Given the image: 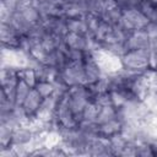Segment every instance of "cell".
Segmentation results:
<instances>
[{"label":"cell","mask_w":157,"mask_h":157,"mask_svg":"<svg viewBox=\"0 0 157 157\" xmlns=\"http://www.w3.org/2000/svg\"><path fill=\"white\" fill-rule=\"evenodd\" d=\"M64 42L69 49H80L86 52L87 50V34H80L75 32H67L64 37Z\"/></svg>","instance_id":"12"},{"label":"cell","mask_w":157,"mask_h":157,"mask_svg":"<svg viewBox=\"0 0 157 157\" xmlns=\"http://www.w3.org/2000/svg\"><path fill=\"white\" fill-rule=\"evenodd\" d=\"M98 112H99V105L91 101L86 108L83 109V113H82V117H81V121H86V123H96L97 121V115H98ZM97 124V123H96Z\"/></svg>","instance_id":"18"},{"label":"cell","mask_w":157,"mask_h":157,"mask_svg":"<svg viewBox=\"0 0 157 157\" xmlns=\"http://www.w3.org/2000/svg\"><path fill=\"white\" fill-rule=\"evenodd\" d=\"M42 101H43V97L37 92L36 88H32L31 92L28 93V96L26 97L25 102L22 103V108L29 119L36 117V114L42 104Z\"/></svg>","instance_id":"9"},{"label":"cell","mask_w":157,"mask_h":157,"mask_svg":"<svg viewBox=\"0 0 157 157\" xmlns=\"http://www.w3.org/2000/svg\"><path fill=\"white\" fill-rule=\"evenodd\" d=\"M123 126H124V123L121 120L120 117L118 118H114L109 121H105L103 124H99L98 125V135L101 136H104V137H110L118 132H121L123 130Z\"/></svg>","instance_id":"11"},{"label":"cell","mask_w":157,"mask_h":157,"mask_svg":"<svg viewBox=\"0 0 157 157\" xmlns=\"http://www.w3.org/2000/svg\"><path fill=\"white\" fill-rule=\"evenodd\" d=\"M151 55H152V53L150 49L126 50L120 56L123 69L136 71V72H142L150 67Z\"/></svg>","instance_id":"1"},{"label":"cell","mask_w":157,"mask_h":157,"mask_svg":"<svg viewBox=\"0 0 157 157\" xmlns=\"http://www.w3.org/2000/svg\"><path fill=\"white\" fill-rule=\"evenodd\" d=\"M91 54L96 59L99 69L102 70V74H114L123 69L120 56L108 52L103 47L98 48L97 50H94Z\"/></svg>","instance_id":"4"},{"label":"cell","mask_w":157,"mask_h":157,"mask_svg":"<svg viewBox=\"0 0 157 157\" xmlns=\"http://www.w3.org/2000/svg\"><path fill=\"white\" fill-rule=\"evenodd\" d=\"M150 67L157 70V53H152V55H151V63H150Z\"/></svg>","instance_id":"23"},{"label":"cell","mask_w":157,"mask_h":157,"mask_svg":"<svg viewBox=\"0 0 157 157\" xmlns=\"http://www.w3.org/2000/svg\"><path fill=\"white\" fill-rule=\"evenodd\" d=\"M144 31L147 33V36L150 37V39H151V38H156V37H157V22L150 21V22L145 26Z\"/></svg>","instance_id":"21"},{"label":"cell","mask_w":157,"mask_h":157,"mask_svg":"<svg viewBox=\"0 0 157 157\" xmlns=\"http://www.w3.org/2000/svg\"><path fill=\"white\" fill-rule=\"evenodd\" d=\"M33 88H36L37 92L43 98L52 97L55 93V83L49 80H38V82L36 83V86Z\"/></svg>","instance_id":"19"},{"label":"cell","mask_w":157,"mask_h":157,"mask_svg":"<svg viewBox=\"0 0 157 157\" xmlns=\"http://www.w3.org/2000/svg\"><path fill=\"white\" fill-rule=\"evenodd\" d=\"M18 77L25 81L28 86H31L32 88L36 86V83L38 82V74H37V70L34 67H31V66H25L22 69L18 70Z\"/></svg>","instance_id":"17"},{"label":"cell","mask_w":157,"mask_h":157,"mask_svg":"<svg viewBox=\"0 0 157 157\" xmlns=\"http://www.w3.org/2000/svg\"><path fill=\"white\" fill-rule=\"evenodd\" d=\"M66 26L69 32H75L80 34H88V29L86 26L85 17H74V18H66Z\"/></svg>","instance_id":"16"},{"label":"cell","mask_w":157,"mask_h":157,"mask_svg":"<svg viewBox=\"0 0 157 157\" xmlns=\"http://www.w3.org/2000/svg\"><path fill=\"white\" fill-rule=\"evenodd\" d=\"M34 131L26 124H21L18 125L13 132H12V141H11V145H15V146H23V145H27L32 141L33 136H34Z\"/></svg>","instance_id":"10"},{"label":"cell","mask_w":157,"mask_h":157,"mask_svg":"<svg viewBox=\"0 0 157 157\" xmlns=\"http://www.w3.org/2000/svg\"><path fill=\"white\" fill-rule=\"evenodd\" d=\"M0 37L4 47L9 48H18L20 40H21V34L10 25V23H4L1 22L0 27Z\"/></svg>","instance_id":"8"},{"label":"cell","mask_w":157,"mask_h":157,"mask_svg":"<svg viewBox=\"0 0 157 157\" xmlns=\"http://www.w3.org/2000/svg\"><path fill=\"white\" fill-rule=\"evenodd\" d=\"M31 90H32V87L28 86L25 81H22L20 78L17 82V86H16V92H15V104L22 105V103L25 102V99L28 96V93L31 92Z\"/></svg>","instance_id":"20"},{"label":"cell","mask_w":157,"mask_h":157,"mask_svg":"<svg viewBox=\"0 0 157 157\" xmlns=\"http://www.w3.org/2000/svg\"><path fill=\"white\" fill-rule=\"evenodd\" d=\"M150 37L144 29L132 31L129 32L124 47L126 50H134V49H150Z\"/></svg>","instance_id":"6"},{"label":"cell","mask_w":157,"mask_h":157,"mask_svg":"<svg viewBox=\"0 0 157 157\" xmlns=\"http://www.w3.org/2000/svg\"><path fill=\"white\" fill-rule=\"evenodd\" d=\"M55 120H56L60 130L75 129L80 124L77 117L74 114V112L69 107L66 93L63 97L58 98V105H56V110H55Z\"/></svg>","instance_id":"3"},{"label":"cell","mask_w":157,"mask_h":157,"mask_svg":"<svg viewBox=\"0 0 157 157\" xmlns=\"http://www.w3.org/2000/svg\"><path fill=\"white\" fill-rule=\"evenodd\" d=\"M148 22L150 21L137 9H128V10H123L118 25H120L125 31L132 32V31L144 29Z\"/></svg>","instance_id":"5"},{"label":"cell","mask_w":157,"mask_h":157,"mask_svg":"<svg viewBox=\"0 0 157 157\" xmlns=\"http://www.w3.org/2000/svg\"><path fill=\"white\" fill-rule=\"evenodd\" d=\"M150 50H151V53H157V37L156 38H151V40H150Z\"/></svg>","instance_id":"22"},{"label":"cell","mask_w":157,"mask_h":157,"mask_svg":"<svg viewBox=\"0 0 157 157\" xmlns=\"http://www.w3.org/2000/svg\"><path fill=\"white\" fill-rule=\"evenodd\" d=\"M60 80L67 87H72L76 85H86L83 60L82 61H67L60 69Z\"/></svg>","instance_id":"2"},{"label":"cell","mask_w":157,"mask_h":157,"mask_svg":"<svg viewBox=\"0 0 157 157\" xmlns=\"http://www.w3.org/2000/svg\"><path fill=\"white\" fill-rule=\"evenodd\" d=\"M148 21L157 22V4L151 0H139L136 7Z\"/></svg>","instance_id":"14"},{"label":"cell","mask_w":157,"mask_h":157,"mask_svg":"<svg viewBox=\"0 0 157 157\" xmlns=\"http://www.w3.org/2000/svg\"><path fill=\"white\" fill-rule=\"evenodd\" d=\"M119 117V109H117L114 105L109 104V105H99V112L97 115V125L103 124L105 121H109L114 118Z\"/></svg>","instance_id":"15"},{"label":"cell","mask_w":157,"mask_h":157,"mask_svg":"<svg viewBox=\"0 0 157 157\" xmlns=\"http://www.w3.org/2000/svg\"><path fill=\"white\" fill-rule=\"evenodd\" d=\"M18 11H20L21 15L23 16V18H25L29 25H32V26L39 23L40 20H42V15H40L39 10H38L37 6L33 5L32 2L22 5V6L18 9Z\"/></svg>","instance_id":"13"},{"label":"cell","mask_w":157,"mask_h":157,"mask_svg":"<svg viewBox=\"0 0 157 157\" xmlns=\"http://www.w3.org/2000/svg\"><path fill=\"white\" fill-rule=\"evenodd\" d=\"M83 66H85V76H86V85H92L97 82L102 77V70L99 69L96 59L91 53L86 52L85 59H83Z\"/></svg>","instance_id":"7"}]
</instances>
